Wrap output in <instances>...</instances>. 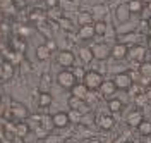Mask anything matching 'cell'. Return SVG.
Instances as JSON below:
<instances>
[{"instance_id":"1","label":"cell","mask_w":151,"mask_h":143,"mask_svg":"<svg viewBox=\"0 0 151 143\" xmlns=\"http://www.w3.org/2000/svg\"><path fill=\"white\" fill-rule=\"evenodd\" d=\"M103 81H105L103 74H101L100 71H96V69L86 71V76H84V79H83V83L88 86V90H93V91L100 90V86H101Z\"/></svg>"},{"instance_id":"2","label":"cell","mask_w":151,"mask_h":143,"mask_svg":"<svg viewBox=\"0 0 151 143\" xmlns=\"http://www.w3.org/2000/svg\"><path fill=\"white\" fill-rule=\"evenodd\" d=\"M10 114H12V119L14 121H26L29 117V110L28 107L24 104H21V102H17V100H12L10 102Z\"/></svg>"},{"instance_id":"3","label":"cell","mask_w":151,"mask_h":143,"mask_svg":"<svg viewBox=\"0 0 151 143\" xmlns=\"http://www.w3.org/2000/svg\"><path fill=\"white\" fill-rule=\"evenodd\" d=\"M57 83L62 86V88H65V90H70L72 86L77 83L76 81L74 74H72V71H69V69H64V71H60L58 74H57Z\"/></svg>"},{"instance_id":"4","label":"cell","mask_w":151,"mask_h":143,"mask_svg":"<svg viewBox=\"0 0 151 143\" xmlns=\"http://www.w3.org/2000/svg\"><path fill=\"white\" fill-rule=\"evenodd\" d=\"M69 109L70 110H77V112H81L84 115L89 112V104L86 102L84 98H77V97L70 95V98H69Z\"/></svg>"},{"instance_id":"5","label":"cell","mask_w":151,"mask_h":143,"mask_svg":"<svg viewBox=\"0 0 151 143\" xmlns=\"http://www.w3.org/2000/svg\"><path fill=\"white\" fill-rule=\"evenodd\" d=\"M57 62H58V66L60 67L69 69V67H72L76 64V55L70 52V50H62V52H58Z\"/></svg>"},{"instance_id":"6","label":"cell","mask_w":151,"mask_h":143,"mask_svg":"<svg viewBox=\"0 0 151 143\" xmlns=\"http://www.w3.org/2000/svg\"><path fill=\"white\" fill-rule=\"evenodd\" d=\"M127 57L131 59V60H136V62H139L141 64L142 60H144V57H146V50H144V47L142 45H132V47H129V50H127Z\"/></svg>"},{"instance_id":"7","label":"cell","mask_w":151,"mask_h":143,"mask_svg":"<svg viewBox=\"0 0 151 143\" xmlns=\"http://www.w3.org/2000/svg\"><path fill=\"white\" fill-rule=\"evenodd\" d=\"M113 83L117 86V90H127L132 85V79L129 73H117L113 78Z\"/></svg>"},{"instance_id":"8","label":"cell","mask_w":151,"mask_h":143,"mask_svg":"<svg viewBox=\"0 0 151 143\" xmlns=\"http://www.w3.org/2000/svg\"><path fill=\"white\" fill-rule=\"evenodd\" d=\"M127 50L129 47L125 45V43H115L113 47H110V57L115 59V60H122V59L127 57Z\"/></svg>"},{"instance_id":"9","label":"cell","mask_w":151,"mask_h":143,"mask_svg":"<svg viewBox=\"0 0 151 143\" xmlns=\"http://www.w3.org/2000/svg\"><path fill=\"white\" fill-rule=\"evenodd\" d=\"M52 119H53V128H57V129H65L70 124L67 112H57V114L52 115Z\"/></svg>"},{"instance_id":"10","label":"cell","mask_w":151,"mask_h":143,"mask_svg":"<svg viewBox=\"0 0 151 143\" xmlns=\"http://www.w3.org/2000/svg\"><path fill=\"white\" fill-rule=\"evenodd\" d=\"M91 50H93V55L96 60H105L106 57H110V47H106V45H101V43H96V45H93L91 47Z\"/></svg>"},{"instance_id":"11","label":"cell","mask_w":151,"mask_h":143,"mask_svg":"<svg viewBox=\"0 0 151 143\" xmlns=\"http://www.w3.org/2000/svg\"><path fill=\"white\" fill-rule=\"evenodd\" d=\"M98 126L103 131H110L113 126H115V117H113V114H101L98 117Z\"/></svg>"},{"instance_id":"12","label":"cell","mask_w":151,"mask_h":143,"mask_svg":"<svg viewBox=\"0 0 151 143\" xmlns=\"http://www.w3.org/2000/svg\"><path fill=\"white\" fill-rule=\"evenodd\" d=\"M77 36L81 40H93L96 35H94V26L93 24H84V26H81V28L77 29Z\"/></svg>"},{"instance_id":"13","label":"cell","mask_w":151,"mask_h":143,"mask_svg":"<svg viewBox=\"0 0 151 143\" xmlns=\"http://www.w3.org/2000/svg\"><path fill=\"white\" fill-rule=\"evenodd\" d=\"M31 133V126L26 121H17L16 128H14V134L21 136V138H28V134Z\"/></svg>"},{"instance_id":"14","label":"cell","mask_w":151,"mask_h":143,"mask_svg":"<svg viewBox=\"0 0 151 143\" xmlns=\"http://www.w3.org/2000/svg\"><path fill=\"white\" fill-rule=\"evenodd\" d=\"M100 91H101V95L103 97H110L117 91V86H115V83H113V79H105L103 83H101V86H100Z\"/></svg>"},{"instance_id":"15","label":"cell","mask_w":151,"mask_h":143,"mask_svg":"<svg viewBox=\"0 0 151 143\" xmlns=\"http://www.w3.org/2000/svg\"><path fill=\"white\" fill-rule=\"evenodd\" d=\"M137 40H139L137 33H136V31L132 29V31H129V33L122 35V36L119 38V41H120V43H125L127 47H132V45H137Z\"/></svg>"},{"instance_id":"16","label":"cell","mask_w":151,"mask_h":143,"mask_svg":"<svg viewBox=\"0 0 151 143\" xmlns=\"http://www.w3.org/2000/svg\"><path fill=\"white\" fill-rule=\"evenodd\" d=\"M129 16H131V12H129V9H127V5H119L117 7V10H115V19H117V23H127L129 21Z\"/></svg>"},{"instance_id":"17","label":"cell","mask_w":151,"mask_h":143,"mask_svg":"<svg viewBox=\"0 0 151 143\" xmlns=\"http://www.w3.org/2000/svg\"><path fill=\"white\" fill-rule=\"evenodd\" d=\"M88 91H89V90H88V86H86L83 81H81V83H76V85L70 88V93L74 97H77V98H86Z\"/></svg>"},{"instance_id":"18","label":"cell","mask_w":151,"mask_h":143,"mask_svg":"<svg viewBox=\"0 0 151 143\" xmlns=\"http://www.w3.org/2000/svg\"><path fill=\"white\" fill-rule=\"evenodd\" d=\"M50 57H52V52L48 50L47 45H45V43L38 45V47H36V59H38V60L45 62V60H50Z\"/></svg>"},{"instance_id":"19","label":"cell","mask_w":151,"mask_h":143,"mask_svg":"<svg viewBox=\"0 0 151 143\" xmlns=\"http://www.w3.org/2000/svg\"><path fill=\"white\" fill-rule=\"evenodd\" d=\"M38 105L41 107V109H48L50 105H52V95H50V91H40L38 93Z\"/></svg>"},{"instance_id":"20","label":"cell","mask_w":151,"mask_h":143,"mask_svg":"<svg viewBox=\"0 0 151 143\" xmlns=\"http://www.w3.org/2000/svg\"><path fill=\"white\" fill-rule=\"evenodd\" d=\"M77 23H79V26H84V24H93L94 17H93V14H91L89 10H81V12L77 14Z\"/></svg>"},{"instance_id":"21","label":"cell","mask_w":151,"mask_h":143,"mask_svg":"<svg viewBox=\"0 0 151 143\" xmlns=\"http://www.w3.org/2000/svg\"><path fill=\"white\" fill-rule=\"evenodd\" d=\"M14 78V64L10 60H5L2 64V79H12Z\"/></svg>"},{"instance_id":"22","label":"cell","mask_w":151,"mask_h":143,"mask_svg":"<svg viewBox=\"0 0 151 143\" xmlns=\"http://www.w3.org/2000/svg\"><path fill=\"white\" fill-rule=\"evenodd\" d=\"M124 109V104L120 98H108V110L112 114H119Z\"/></svg>"},{"instance_id":"23","label":"cell","mask_w":151,"mask_h":143,"mask_svg":"<svg viewBox=\"0 0 151 143\" xmlns=\"http://www.w3.org/2000/svg\"><path fill=\"white\" fill-rule=\"evenodd\" d=\"M79 57H81V60H83L84 64H89V62L94 59L93 50H91L89 47H83L81 50H79Z\"/></svg>"},{"instance_id":"24","label":"cell","mask_w":151,"mask_h":143,"mask_svg":"<svg viewBox=\"0 0 151 143\" xmlns=\"http://www.w3.org/2000/svg\"><path fill=\"white\" fill-rule=\"evenodd\" d=\"M127 9L131 14H141L142 12V2L141 0H129L127 2Z\"/></svg>"},{"instance_id":"25","label":"cell","mask_w":151,"mask_h":143,"mask_svg":"<svg viewBox=\"0 0 151 143\" xmlns=\"http://www.w3.org/2000/svg\"><path fill=\"white\" fill-rule=\"evenodd\" d=\"M94 26V35L96 36H105L106 35V23L103 19H98L96 23H93Z\"/></svg>"},{"instance_id":"26","label":"cell","mask_w":151,"mask_h":143,"mask_svg":"<svg viewBox=\"0 0 151 143\" xmlns=\"http://www.w3.org/2000/svg\"><path fill=\"white\" fill-rule=\"evenodd\" d=\"M141 121H142V114L141 112H131V115L127 117V124H129L131 128H137Z\"/></svg>"},{"instance_id":"27","label":"cell","mask_w":151,"mask_h":143,"mask_svg":"<svg viewBox=\"0 0 151 143\" xmlns=\"http://www.w3.org/2000/svg\"><path fill=\"white\" fill-rule=\"evenodd\" d=\"M40 126H41L45 131H52V129H53V119H52V115H41Z\"/></svg>"},{"instance_id":"28","label":"cell","mask_w":151,"mask_h":143,"mask_svg":"<svg viewBox=\"0 0 151 143\" xmlns=\"http://www.w3.org/2000/svg\"><path fill=\"white\" fill-rule=\"evenodd\" d=\"M137 129H139V133L142 136H151V123L150 121H144L142 119L141 123H139V126H137Z\"/></svg>"},{"instance_id":"29","label":"cell","mask_w":151,"mask_h":143,"mask_svg":"<svg viewBox=\"0 0 151 143\" xmlns=\"http://www.w3.org/2000/svg\"><path fill=\"white\" fill-rule=\"evenodd\" d=\"M72 74H74L76 81H77V83H81V81L84 79V76H86V69L83 66H76L74 69H72Z\"/></svg>"},{"instance_id":"30","label":"cell","mask_w":151,"mask_h":143,"mask_svg":"<svg viewBox=\"0 0 151 143\" xmlns=\"http://www.w3.org/2000/svg\"><path fill=\"white\" fill-rule=\"evenodd\" d=\"M48 17L50 19H55V21H60L64 16H62V7L58 5L55 9H48Z\"/></svg>"},{"instance_id":"31","label":"cell","mask_w":151,"mask_h":143,"mask_svg":"<svg viewBox=\"0 0 151 143\" xmlns=\"http://www.w3.org/2000/svg\"><path fill=\"white\" fill-rule=\"evenodd\" d=\"M139 73H141V76H151V62H144L142 60L139 64Z\"/></svg>"},{"instance_id":"32","label":"cell","mask_w":151,"mask_h":143,"mask_svg":"<svg viewBox=\"0 0 151 143\" xmlns=\"http://www.w3.org/2000/svg\"><path fill=\"white\" fill-rule=\"evenodd\" d=\"M67 114H69V121H70V123L79 124L81 121H83V114H81V112H77V110H69Z\"/></svg>"},{"instance_id":"33","label":"cell","mask_w":151,"mask_h":143,"mask_svg":"<svg viewBox=\"0 0 151 143\" xmlns=\"http://www.w3.org/2000/svg\"><path fill=\"white\" fill-rule=\"evenodd\" d=\"M58 24H60V28H64L65 31H72V23L67 17H62V19L58 21Z\"/></svg>"},{"instance_id":"34","label":"cell","mask_w":151,"mask_h":143,"mask_svg":"<svg viewBox=\"0 0 151 143\" xmlns=\"http://www.w3.org/2000/svg\"><path fill=\"white\" fill-rule=\"evenodd\" d=\"M50 83H52V78H50V74L48 73H43L41 74V86H50Z\"/></svg>"},{"instance_id":"35","label":"cell","mask_w":151,"mask_h":143,"mask_svg":"<svg viewBox=\"0 0 151 143\" xmlns=\"http://www.w3.org/2000/svg\"><path fill=\"white\" fill-rule=\"evenodd\" d=\"M45 45L48 47V50H50L52 54H53V52L57 50V43H55V40H47V41H45Z\"/></svg>"},{"instance_id":"36","label":"cell","mask_w":151,"mask_h":143,"mask_svg":"<svg viewBox=\"0 0 151 143\" xmlns=\"http://www.w3.org/2000/svg\"><path fill=\"white\" fill-rule=\"evenodd\" d=\"M45 5H47V9H55L60 4H58V0H45Z\"/></svg>"},{"instance_id":"37","label":"cell","mask_w":151,"mask_h":143,"mask_svg":"<svg viewBox=\"0 0 151 143\" xmlns=\"http://www.w3.org/2000/svg\"><path fill=\"white\" fill-rule=\"evenodd\" d=\"M142 93H144V97L148 98V102H151V85H150V86H146V90H144Z\"/></svg>"},{"instance_id":"38","label":"cell","mask_w":151,"mask_h":143,"mask_svg":"<svg viewBox=\"0 0 151 143\" xmlns=\"http://www.w3.org/2000/svg\"><path fill=\"white\" fill-rule=\"evenodd\" d=\"M12 143H24V138H21V136H16L14 134V140H10Z\"/></svg>"},{"instance_id":"39","label":"cell","mask_w":151,"mask_h":143,"mask_svg":"<svg viewBox=\"0 0 151 143\" xmlns=\"http://www.w3.org/2000/svg\"><path fill=\"white\" fill-rule=\"evenodd\" d=\"M88 143H103V142H101L100 138H89V140H88Z\"/></svg>"},{"instance_id":"40","label":"cell","mask_w":151,"mask_h":143,"mask_svg":"<svg viewBox=\"0 0 151 143\" xmlns=\"http://www.w3.org/2000/svg\"><path fill=\"white\" fill-rule=\"evenodd\" d=\"M148 47H150V50H151V35L148 36Z\"/></svg>"},{"instance_id":"41","label":"cell","mask_w":151,"mask_h":143,"mask_svg":"<svg viewBox=\"0 0 151 143\" xmlns=\"http://www.w3.org/2000/svg\"><path fill=\"white\" fill-rule=\"evenodd\" d=\"M148 9L151 10V0H148Z\"/></svg>"},{"instance_id":"42","label":"cell","mask_w":151,"mask_h":143,"mask_svg":"<svg viewBox=\"0 0 151 143\" xmlns=\"http://www.w3.org/2000/svg\"><path fill=\"white\" fill-rule=\"evenodd\" d=\"M0 79H2V64H0Z\"/></svg>"}]
</instances>
